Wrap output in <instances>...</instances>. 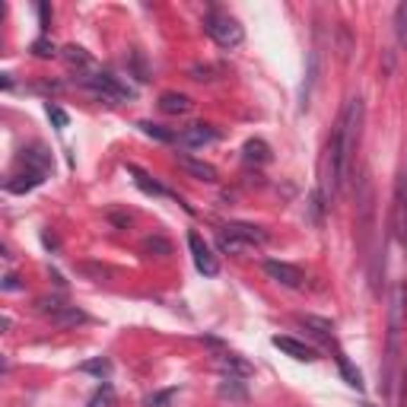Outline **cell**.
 I'll return each mask as SVG.
<instances>
[{
  "mask_svg": "<svg viewBox=\"0 0 407 407\" xmlns=\"http://www.w3.org/2000/svg\"><path fill=\"white\" fill-rule=\"evenodd\" d=\"M363 115H366V108H363V99L356 96V99H350L344 105L341 118H337V124L331 131V141H328V191H325L328 204L350 179L354 153L360 147V134H363Z\"/></svg>",
  "mask_w": 407,
  "mask_h": 407,
  "instance_id": "obj_1",
  "label": "cell"
},
{
  "mask_svg": "<svg viewBox=\"0 0 407 407\" xmlns=\"http://www.w3.org/2000/svg\"><path fill=\"white\" fill-rule=\"evenodd\" d=\"M407 321V283L398 280L392 290V306H388V373L385 379H392V366L398 360V341Z\"/></svg>",
  "mask_w": 407,
  "mask_h": 407,
  "instance_id": "obj_2",
  "label": "cell"
},
{
  "mask_svg": "<svg viewBox=\"0 0 407 407\" xmlns=\"http://www.w3.org/2000/svg\"><path fill=\"white\" fill-rule=\"evenodd\" d=\"M204 32H207L220 48H239L242 39H245V29H242L239 20L229 13H207Z\"/></svg>",
  "mask_w": 407,
  "mask_h": 407,
  "instance_id": "obj_3",
  "label": "cell"
},
{
  "mask_svg": "<svg viewBox=\"0 0 407 407\" xmlns=\"http://www.w3.org/2000/svg\"><path fill=\"white\" fill-rule=\"evenodd\" d=\"M80 86L89 89L96 99L112 102V105H115V102H124V99H131V96H134L127 86H121L118 77L102 74V70H93V74H80Z\"/></svg>",
  "mask_w": 407,
  "mask_h": 407,
  "instance_id": "obj_4",
  "label": "cell"
},
{
  "mask_svg": "<svg viewBox=\"0 0 407 407\" xmlns=\"http://www.w3.org/2000/svg\"><path fill=\"white\" fill-rule=\"evenodd\" d=\"M188 248H191V258H194V267H198L204 277H217L220 274V261L217 254L210 252V245L200 239L198 233H188Z\"/></svg>",
  "mask_w": 407,
  "mask_h": 407,
  "instance_id": "obj_5",
  "label": "cell"
},
{
  "mask_svg": "<svg viewBox=\"0 0 407 407\" xmlns=\"http://www.w3.org/2000/svg\"><path fill=\"white\" fill-rule=\"evenodd\" d=\"M394 235L407 252V169L398 175V188H394Z\"/></svg>",
  "mask_w": 407,
  "mask_h": 407,
  "instance_id": "obj_6",
  "label": "cell"
},
{
  "mask_svg": "<svg viewBox=\"0 0 407 407\" xmlns=\"http://www.w3.org/2000/svg\"><path fill=\"white\" fill-rule=\"evenodd\" d=\"M264 274L290 290H299L302 283H306V274H302L296 264H287V261H264Z\"/></svg>",
  "mask_w": 407,
  "mask_h": 407,
  "instance_id": "obj_7",
  "label": "cell"
},
{
  "mask_svg": "<svg viewBox=\"0 0 407 407\" xmlns=\"http://www.w3.org/2000/svg\"><path fill=\"white\" fill-rule=\"evenodd\" d=\"M175 162H179L181 172H188L191 179H198V181H207V185H217V181H220L217 166H210V162L198 160V156H191V153H175Z\"/></svg>",
  "mask_w": 407,
  "mask_h": 407,
  "instance_id": "obj_8",
  "label": "cell"
},
{
  "mask_svg": "<svg viewBox=\"0 0 407 407\" xmlns=\"http://www.w3.org/2000/svg\"><path fill=\"white\" fill-rule=\"evenodd\" d=\"M271 344H274L280 354L293 356V360H299V363H315V360H318V354H315L309 344L296 341V337H287V334H277V337H271Z\"/></svg>",
  "mask_w": 407,
  "mask_h": 407,
  "instance_id": "obj_9",
  "label": "cell"
},
{
  "mask_svg": "<svg viewBox=\"0 0 407 407\" xmlns=\"http://www.w3.org/2000/svg\"><path fill=\"white\" fill-rule=\"evenodd\" d=\"M217 137H220V131H217L214 124H204V121H198V124H188L185 131L179 134V141L185 143V147H207V143H214Z\"/></svg>",
  "mask_w": 407,
  "mask_h": 407,
  "instance_id": "obj_10",
  "label": "cell"
},
{
  "mask_svg": "<svg viewBox=\"0 0 407 407\" xmlns=\"http://www.w3.org/2000/svg\"><path fill=\"white\" fill-rule=\"evenodd\" d=\"M45 175L48 172H39V169H26V172L10 175V179L4 181V188H7L10 194H26V191H32V188H39L41 181H45Z\"/></svg>",
  "mask_w": 407,
  "mask_h": 407,
  "instance_id": "obj_11",
  "label": "cell"
},
{
  "mask_svg": "<svg viewBox=\"0 0 407 407\" xmlns=\"http://www.w3.org/2000/svg\"><path fill=\"white\" fill-rule=\"evenodd\" d=\"M217 369H220L223 375H235V379H248V375L254 373L252 363L242 360V356H235V354H223V356H217Z\"/></svg>",
  "mask_w": 407,
  "mask_h": 407,
  "instance_id": "obj_12",
  "label": "cell"
},
{
  "mask_svg": "<svg viewBox=\"0 0 407 407\" xmlns=\"http://www.w3.org/2000/svg\"><path fill=\"white\" fill-rule=\"evenodd\" d=\"M127 175H134V185L141 188L143 194H153V198H175V194L169 191V188H162L156 179H150V175L143 172L141 166H127Z\"/></svg>",
  "mask_w": 407,
  "mask_h": 407,
  "instance_id": "obj_13",
  "label": "cell"
},
{
  "mask_svg": "<svg viewBox=\"0 0 407 407\" xmlns=\"http://www.w3.org/2000/svg\"><path fill=\"white\" fill-rule=\"evenodd\" d=\"M89 321V315L83 312V309H77V306H60L58 312H51V325H58V328H77V325H86Z\"/></svg>",
  "mask_w": 407,
  "mask_h": 407,
  "instance_id": "obj_14",
  "label": "cell"
},
{
  "mask_svg": "<svg viewBox=\"0 0 407 407\" xmlns=\"http://www.w3.org/2000/svg\"><path fill=\"white\" fill-rule=\"evenodd\" d=\"M223 233H233L239 235V239H245L248 245H264L267 242V233L261 226H252V223H229V226H223Z\"/></svg>",
  "mask_w": 407,
  "mask_h": 407,
  "instance_id": "obj_15",
  "label": "cell"
},
{
  "mask_svg": "<svg viewBox=\"0 0 407 407\" xmlns=\"http://www.w3.org/2000/svg\"><path fill=\"white\" fill-rule=\"evenodd\" d=\"M20 162L26 169H39V172H48V166H51V153H48L41 143H32L29 150H22L20 153Z\"/></svg>",
  "mask_w": 407,
  "mask_h": 407,
  "instance_id": "obj_16",
  "label": "cell"
},
{
  "mask_svg": "<svg viewBox=\"0 0 407 407\" xmlns=\"http://www.w3.org/2000/svg\"><path fill=\"white\" fill-rule=\"evenodd\" d=\"M242 160H245L248 166H264V162H271V147H267L264 141H258V137H252V141H245V147H242Z\"/></svg>",
  "mask_w": 407,
  "mask_h": 407,
  "instance_id": "obj_17",
  "label": "cell"
},
{
  "mask_svg": "<svg viewBox=\"0 0 407 407\" xmlns=\"http://www.w3.org/2000/svg\"><path fill=\"white\" fill-rule=\"evenodd\" d=\"M217 394H220L223 401H235V404H245V401H248L245 382L235 379V375H226V379L220 382V388H217Z\"/></svg>",
  "mask_w": 407,
  "mask_h": 407,
  "instance_id": "obj_18",
  "label": "cell"
},
{
  "mask_svg": "<svg viewBox=\"0 0 407 407\" xmlns=\"http://www.w3.org/2000/svg\"><path fill=\"white\" fill-rule=\"evenodd\" d=\"M160 108L166 115H188L194 108V102L185 93H162L160 96Z\"/></svg>",
  "mask_w": 407,
  "mask_h": 407,
  "instance_id": "obj_19",
  "label": "cell"
},
{
  "mask_svg": "<svg viewBox=\"0 0 407 407\" xmlns=\"http://www.w3.org/2000/svg\"><path fill=\"white\" fill-rule=\"evenodd\" d=\"M64 60L70 67H77V70H86V74H93V58H89L80 45H67L64 48Z\"/></svg>",
  "mask_w": 407,
  "mask_h": 407,
  "instance_id": "obj_20",
  "label": "cell"
},
{
  "mask_svg": "<svg viewBox=\"0 0 407 407\" xmlns=\"http://www.w3.org/2000/svg\"><path fill=\"white\" fill-rule=\"evenodd\" d=\"M315 83H318V51L309 54V74H306V83H302V108H309V99H312Z\"/></svg>",
  "mask_w": 407,
  "mask_h": 407,
  "instance_id": "obj_21",
  "label": "cell"
},
{
  "mask_svg": "<svg viewBox=\"0 0 407 407\" xmlns=\"http://www.w3.org/2000/svg\"><path fill=\"white\" fill-rule=\"evenodd\" d=\"M217 245H220V252H226V254H242V252H248V242L245 239H239V235H233V233H223L220 229V239H217Z\"/></svg>",
  "mask_w": 407,
  "mask_h": 407,
  "instance_id": "obj_22",
  "label": "cell"
},
{
  "mask_svg": "<svg viewBox=\"0 0 407 407\" xmlns=\"http://www.w3.org/2000/svg\"><path fill=\"white\" fill-rule=\"evenodd\" d=\"M337 366H341V375L347 379V385H350V388H356V392H363V388H366V385H363L360 369H354V363H350L344 354H337Z\"/></svg>",
  "mask_w": 407,
  "mask_h": 407,
  "instance_id": "obj_23",
  "label": "cell"
},
{
  "mask_svg": "<svg viewBox=\"0 0 407 407\" xmlns=\"http://www.w3.org/2000/svg\"><path fill=\"white\" fill-rule=\"evenodd\" d=\"M141 252L143 254H156V258H166V254H172V245H169L162 235H147V239L141 242Z\"/></svg>",
  "mask_w": 407,
  "mask_h": 407,
  "instance_id": "obj_24",
  "label": "cell"
},
{
  "mask_svg": "<svg viewBox=\"0 0 407 407\" xmlns=\"http://www.w3.org/2000/svg\"><path fill=\"white\" fill-rule=\"evenodd\" d=\"M299 321L306 328H312V334H318V337H325V341H331L334 337V325L328 318H315V315H299Z\"/></svg>",
  "mask_w": 407,
  "mask_h": 407,
  "instance_id": "obj_25",
  "label": "cell"
},
{
  "mask_svg": "<svg viewBox=\"0 0 407 407\" xmlns=\"http://www.w3.org/2000/svg\"><path fill=\"white\" fill-rule=\"evenodd\" d=\"M137 127H141L147 137L160 141V143H172V141H175V131H169V127H162V124H153V121H141Z\"/></svg>",
  "mask_w": 407,
  "mask_h": 407,
  "instance_id": "obj_26",
  "label": "cell"
},
{
  "mask_svg": "<svg viewBox=\"0 0 407 407\" xmlns=\"http://www.w3.org/2000/svg\"><path fill=\"white\" fill-rule=\"evenodd\" d=\"M115 404H118V394H115V388L105 382V385H102L99 392H96L93 398H89L86 407H115Z\"/></svg>",
  "mask_w": 407,
  "mask_h": 407,
  "instance_id": "obj_27",
  "label": "cell"
},
{
  "mask_svg": "<svg viewBox=\"0 0 407 407\" xmlns=\"http://www.w3.org/2000/svg\"><path fill=\"white\" fill-rule=\"evenodd\" d=\"M217 77H223V67H214V64L191 67V80H198V83H210V80H217Z\"/></svg>",
  "mask_w": 407,
  "mask_h": 407,
  "instance_id": "obj_28",
  "label": "cell"
},
{
  "mask_svg": "<svg viewBox=\"0 0 407 407\" xmlns=\"http://www.w3.org/2000/svg\"><path fill=\"white\" fill-rule=\"evenodd\" d=\"M394 32H398V45L407 48V0H401L394 10Z\"/></svg>",
  "mask_w": 407,
  "mask_h": 407,
  "instance_id": "obj_29",
  "label": "cell"
},
{
  "mask_svg": "<svg viewBox=\"0 0 407 407\" xmlns=\"http://www.w3.org/2000/svg\"><path fill=\"white\" fill-rule=\"evenodd\" d=\"M80 373L99 375V379H108V375H112V363H108V360H86V363H80Z\"/></svg>",
  "mask_w": 407,
  "mask_h": 407,
  "instance_id": "obj_30",
  "label": "cell"
},
{
  "mask_svg": "<svg viewBox=\"0 0 407 407\" xmlns=\"http://www.w3.org/2000/svg\"><path fill=\"white\" fill-rule=\"evenodd\" d=\"M175 398H179V388H166V392H156V394H150V398H143V404L147 407H169Z\"/></svg>",
  "mask_w": 407,
  "mask_h": 407,
  "instance_id": "obj_31",
  "label": "cell"
},
{
  "mask_svg": "<svg viewBox=\"0 0 407 407\" xmlns=\"http://www.w3.org/2000/svg\"><path fill=\"white\" fill-rule=\"evenodd\" d=\"M29 51H32L35 58H54V54H58V48H54L51 41H48L45 35H41V39H35L32 45H29Z\"/></svg>",
  "mask_w": 407,
  "mask_h": 407,
  "instance_id": "obj_32",
  "label": "cell"
},
{
  "mask_svg": "<svg viewBox=\"0 0 407 407\" xmlns=\"http://www.w3.org/2000/svg\"><path fill=\"white\" fill-rule=\"evenodd\" d=\"M48 118L54 121V127H58V131H64V127L70 124V115H67L60 105H51V102H48Z\"/></svg>",
  "mask_w": 407,
  "mask_h": 407,
  "instance_id": "obj_33",
  "label": "cell"
},
{
  "mask_svg": "<svg viewBox=\"0 0 407 407\" xmlns=\"http://www.w3.org/2000/svg\"><path fill=\"white\" fill-rule=\"evenodd\" d=\"M80 271H83V274H96V277H99V280H105V277H112V271H108V267H99V264H83Z\"/></svg>",
  "mask_w": 407,
  "mask_h": 407,
  "instance_id": "obj_34",
  "label": "cell"
},
{
  "mask_svg": "<svg viewBox=\"0 0 407 407\" xmlns=\"http://www.w3.org/2000/svg\"><path fill=\"white\" fill-rule=\"evenodd\" d=\"M0 287H4V290H7V293H13V290H20V287H22V283H20V277H13V274H7V277H4V283H0Z\"/></svg>",
  "mask_w": 407,
  "mask_h": 407,
  "instance_id": "obj_35",
  "label": "cell"
},
{
  "mask_svg": "<svg viewBox=\"0 0 407 407\" xmlns=\"http://www.w3.org/2000/svg\"><path fill=\"white\" fill-rule=\"evenodd\" d=\"M39 20H41V29H48V22H51V7L48 4H39Z\"/></svg>",
  "mask_w": 407,
  "mask_h": 407,
  "instance_id": "obj_36",
  "label": "cell"
}]
</instances>
